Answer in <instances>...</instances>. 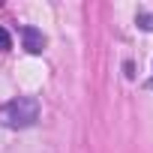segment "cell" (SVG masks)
<instances>
[{
	"label": "cell",
	"mask_w": 153,
	"mask_h": 153,
	"mask_svg": "<svg viewBox=\"0 0 153 153\" xmlns=\"http://www.w3.org/2000/svg\"><path fill=\"white\" fill-rule=\"evenodd\" d=\"M39 120V99L36 96H15L0 105V126L6 129H27Z\"/></svg>",
	"instance_id": "1"
},
{
	"label": "cell",
	"mask_w": 153,
	"mask_h": 153,
	"mask_svg": "<svg viewBox=\"0 0 153 153\" xmlns=\"http://www.w3.org/2000/svg\"><path fill=\"white\" fill-rule=\"evenodd\" d=\"M21 39H24V48H27L30 54H42V48H45V36H42V30L24 24V27H21Z\"/></svg>",
	"instance_id": "2"
},
{
	"label": "cell",
	"mask_w": 153,
	"mask_h": 153,
	"mask_svg": "<svg viewBox=\"0 0 153 153\" xmlns=\"http://www.w3.org/2000/svg\"><path fill=\"white\" fill-rule=\"evenodd\" d=\"M135 24H138L141 30H147V33H153V12H144V9H141V12L135 15Z\"/></svg>",
	"instance_id": "3"
},
{
	"label": "cell",
	"mask_w": 153,
	"mask_h": 153,
	"mask_svg": "<svg viewBox=\"0 0 153 153\" xmlns=\"http://www.w3.org/2000/svg\"><path fill=\"white\" fill-rule=\"evenodd\" d=\"M12 45V36H9V30L6 27H0V51H6Z\"/></svg>",
	"instance_id": "4"
},
{
	"label": "cell",
	"mask_w": 153,
	"mask_h": 153,
	"mask_svg": "<svg viewBox=\"0 0 153 153\" xmlns=\"http://www.w3.org/2000/svg\"><path fill=\"white\" fill-rule=\"evenodd\" d=\"M147 87H153V78H150V81H147Z\"/></svg>",
	"instance_id": "5"
}]
</instances>
